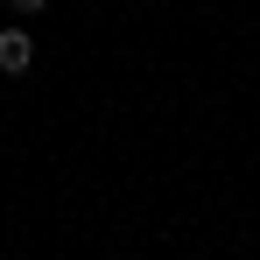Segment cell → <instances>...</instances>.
Returning <instances> with one entry per match:
<instances>
[{"instance_id": "1", "label": "cell", "mask_w": 260, "mask_h": 260, "mask_svg": "<svg viewBox=\"0 0 260 260\" xmlns=\"http://www.w3.org/2000/svg\"><path fill=\"white\" fill-rule=\"evenodd\" d=\"M36 63V43H28V28H0V71L7 78H21Z\"/></svg>"}, {"instance_id": "2", "label": "cell", "mask_w": 260, "mask_h": 260, "mask_svg": "<svg viewBox=\"0 0 260 260\" xmlns=\"http://www.w3.org/2000/svg\"><path fill=\"white\" fill-rule=\"evenodd\" d=\"M7 7H14V14H43L49 0H7Z\"/></svg>"}]
</instances>
